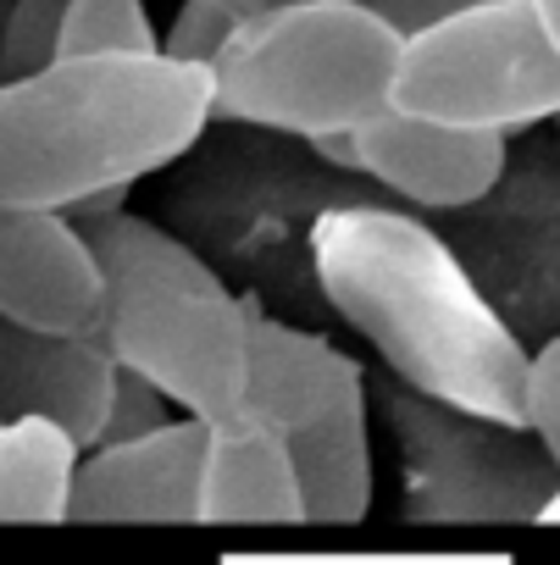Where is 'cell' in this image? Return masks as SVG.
<instances>
[{
  "mask_svg": "<svg viewBox=\"0 0 560 565\" xmlns=\"http://www.w3.org/2000/svg\"><path fill=\"white\" fill-rule=\"evenodd\" d=\"M200 466L205 422L172 416L167 427L123 444H95L78 455L67 521H200Z\"/></svg>",
  "mask_w": 560,
  "mask_h": 565,
  "instance_id": "9",
  "label": "cell"
},
{
  "mask_svg": "<svg viewBox=\"0 0 560 565\" xmlns=\"http://www.w3.org/2000/svg\"><path fill=\"white\" fill-rule=\"evenodd\" d=\"M95 56H161V34L145 0H73L62 18L56 62H95Z\"/></svg>",
  "mask_w": 560,
  "mask_h": 565,
  "instance_id": "14",
  "label": "cell"
},
{
  "mask_svg": "<svg viewBox=\"0 0 560 565\" xmlns=\"http://www.w3.org/2000/svg\"><path fill=\"white\" fill-rule=\"evenodd\" d=\"M0 317L45 339H101L106 282L78 222L56 211H0Z\"/></svg>",
  "mask_w": 560,
  "mask_h": 565,
  "instance_id": "8",
  "label": "cell"
},
{
  "mask_svg": "<svg viewBox=\"0 0 560 565\" xmlns=\"http://www.w3.org/2000/svg\"><path fill=\"white\" fill-rule=\"evenodd\" d=\"M350 145H356V172H367L389 194L427 211L477 205L505 178L499 134H461V128L416 122L400 111H383L378 122L356 128Z\"/></svg>",
  "mask_w": 560,
  "mask_h": 565,
  "instance_id": "10",
  "label": "cell"
},
{
  "mask_svg": "<svg viewBox=\"0 0 560 565\" xmlns=\"http://www.w3.org/2000/svg\"><path fill=\"white\" fill-rule=\"evenodd\" d=\"M211 122V78L167 56L51 62L0 84V211H78L178 161Z\"/></svg>",
  "mask_w": 560,
  "mask_h": 565,
  "instance_id": "2",
  "label": "cell"
},
{
  "mask_svg": "<svg viewBox=\"0 0 560 565\" xmlns=\"http://www.w3.org/2000/svg\"><path fill=\"white\" fill-rule=\"evenodd\" d=\"M527 7H532L538 29L549 34V45H554V56H560V0H527Z\"/></svg>",
  "mask_w": 560,
  "mask_h": 565,
  "instance_id": "21",
  "label": "cell"
},
{
  "mask_svg": "<svg viewBox=\"0 0 560 565\" xmlns=\"http://www.w3.org/2000/svg\"><path fill=\"white\" fill-rule=\"evenodd\" d=\"M200 521L205 526H300V477L266 422L239 411L233 422L205 427L200 466Z\"/></svg>",
  "mask_w": 560,
  "mask_h": 565,
  "instance_id": "12",
  "label": "cell"
},
{
  "mask_svg": "<svg viewBox=\"0 0 560 565\" xmlns=\"http://www.w3.org/2000/svg\"><path fill=\"white\" fill-rule=\"evenodd\" d=\"M527 433L560 477V333L527 361Z\"/></svg>",
  "mask_w": 560,
  "mask_h": 565,
  "instance_id": "17",
  "label": "cell"
},
{
  "mask_svg": "<svg viewBox=\"0 0 560 565\" xmlns=\"http://www.w3.org/2000/svg\"><path fill=\"white\" fill-rule=\"evenodd\" d=\"M361 7H372L400 40H411V34H422V29H433V23L466 12V7H483V0H361Z\"/></svg>",
  "mask_w": 560,
  "mask_h": 565,
  "instance_id": "19",
  "label": "cell"
},
{
  "mask_svg": "<svg viewBox=\"0 0 560 565\" xmlns=\"http://www.w3.org/2000/svg\"><path fill=\"white\" fill-rule=\"evenodd\" d=\"M389 111L505 139L560 117V56L527 0H483L400 45Z\"/></svg>",
  "mask_w": 560,
  "mask_h": 565,
  "instance_id": "6",
  "label": "cell"
},
{
  "mask_svg": "<svg viewBox=\"0 0 560 565\" xmlns=\"http://www.w3.org/2000/svg\"><path fill=\"white\" fill-rule=\"evenodd\" d=\"M311 271L400 388L494 427H527L532 350L427 222L389 205H334L311 227Z\"/></svg>",
  "mask_w": 560,
  "mask_h": 565,
  "instance_id": "1",
  "label": "cell"
},
{
  "mask_svg": "<svg viewBox=\"0 0 560 565\" xmlns=\"http://www.w3.org/2000/svg\"><path fill=\"white\" fill-rule=\"evenodd\" d=\"M172 422V405L134 372H117L112 383V405H106V427H101V444H123V438H145L156 427Z\"/></svg>",
  "mask_w": 560,
  "mask_h": 565,
  "instance_id": "18",
  "label": "cell"
},
{
  "mask_svg": "<svg viewBox=\"0 0 560 565\" xmlns=\"http://www.w3.org/2000/svg\"><path fill=\"white\" fill-rule=\"evenodd\" d=\"M400 34L361 0H295L233 23L211 56V117L334 139L378 122L394 95Z\"/></svg>",
  "mask_w": 560,
  "mask_h": 565,
  "instance_id": "4",
  "label": "cell"
},
{
  "mask_svg": "<svg viewBox=\"0 0 560 565\" xmlns=\"http://www.w3.org/2000/svg\"><path fill=\"white\" fill-rule=\"evenodd\" d=\"M117 366L101 344L45 339L0 317V422H51L78 449L101 444Z\"/></svg>",
  "mask_w": 560,
  "mask_h": 565,
  "instance_id": "11",
  "label": "cell"
},
{
  "mask_svg": "<svg viewBox=\"0 0 560 565\" xmlns=\"http://www.w3.org/2000/svg\"><path fill=\"white\" fill-rule=\"evenodd\" d=\"M78 455L51 422H0V521H67Z\"/></svg>",
  "mask_w": 560,
  "mask_h": 565,
  "instance_id": "13",
  "label": "cell"
},
{
  "mask_svg": "<svg viewBox=\"0 0 560 565\" xmlns=\"http://www.w3.org/2000/svg\"><path fill=\"white\" fill-rule=\"evenodd\" d=\"M311 150H317V156H328V161H339L345 172H356V145H350V134H334V139H311Z\"/></svg>",
  "mask_w": 560,
  "mask_h": 565,
  "instance_id": "20",
  "label": "cell"
},
{
  "mask_svg": "<svg viewBox=\"0 0 560 565\" xmlns=\"http://www.w3.org/2000/svg\"><path fill=\"white\" fill-rule=\"evenodd\" d=\"M67 7L73 0H12L7 34H0V84L45 73L56 62V40H62Z\"/></svg>",
  "mask_w": 560,
  "mask_h": 565,
  "instance_id": "15",
  "label": "cell"
},
{
  "mask_svg": "<svg viewBox=\"0 0 560 565\" xmlns=\"http://www.w3.org/2000/svg\"><path fill=\"white\" fill-rule=\"evenodd\" d=\"M383 411L400 438L405 515L416 521H538L560 488L527 427H494L444 411L400 383L383 394Z\"/></svg>",
  "mask_w": 560,
  "mask_h": 565,
  "instance_id": "7",
  "label": "cell"
},
{
  "mask_svg": "<svg viewBox=\"0 0 560 565\" xmlns=\"http://www.w3.org/2000/svg\"><path fill=\"white\" fill-rule=\"evenodd\" d=\"M244 411L284 438L306 521L350 526L372 510L367 377L328 339L266 317L250 300V383Z\"/></svg>",
  "mask_w": 560,
  "mask_h": 565,
  "instance_id": "5",
  "label": "cell"
},
{
  "mask_svg": "<svg viewBox=\"0 0 560 565\" xmlns=\"http://www.w3.org/2000/svg\"><path fill=\"white\" fill-rule=\"evenodd\" d=\"M7 12H12V0H0V34H7Z\"/></svg>",
  "mask_w": 560,
  "mask_h": 565,
  "instance_id": "22",
  "label": "cell"
},
{
  "mask_svg": "<svg viewBox=\"0 0 560 565\" xmlns=\"http://www.w3.org/2000/svg\"><path fill=\"white\" fill-rule=\"evenodd\" d=\"M233 12H222V7H211V0H183L178 7V18H172V29L161 34V56L167 62H178V67H211V56L228 45V34H233Z\"/></svg>",
  "mask_w": 560,
  "mask_h": 565,
  "instance_id": "16",
  "label": "cell"
},
{
  "mask_svg": "<svg viewBox=\"0 0 560 565\" xmlns=\"http://www.w3.org/2000/svg\"><path fill=\"white\" fill-rule=\"evenodd\" d=\"M106 282L101 350L117 372L145 377L178 416L205 427L244 411L250 383V300L167 227L112 211L78 222Z\"/></svg>",
  "mask_w": 560,
  "mask_h": 565,
  "instance_id": "3",
  "label": "cell"
}]
</instances>
